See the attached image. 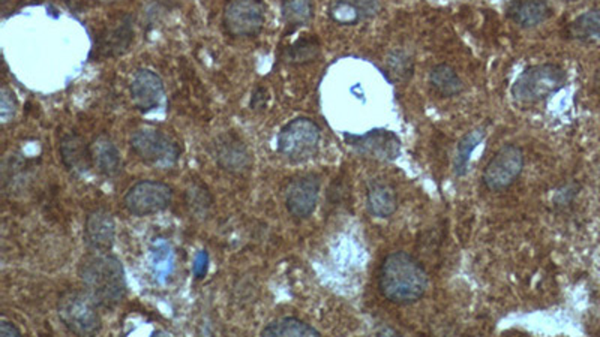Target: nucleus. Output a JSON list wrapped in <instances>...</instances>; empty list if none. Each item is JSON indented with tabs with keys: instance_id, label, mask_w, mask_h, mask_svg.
<instances>
[{
	"instance_id": "1",
	"label": "nucleus",
	"mask_w": 600,
	"mask_h": 337,
	"mask_svg": "<svg viewBox=\"0 0 600 337\" xmlns=\"http://www.w3.org/2000/svg\"><path fill=\"white\" fill-rule=\"evenodd\" d=\"M78 274L84 289L96 305L111 309L127 294V278L120 261L107 252H92L84 256Z\"/></svg>"
},
{
	"instance_id": "2",
	"label": "nucleus",
	"mask_w": 600,
	"mask_h": 337,
	"mask_svg": "<svg viewBox=\"0 0 600 337\" xmlns=\"http://www.w3.org/2000/svg\"><path fill=\"white\" fill-rule=\"evenodd\" d=\"M383 297L396 305L418 301L428 288L427 272L407 252H393L383 261L378 273Z\"/></svg>"
},
{
	"instance_id": "3",
	"label": "nucleus",
	"mask_w": 600,
	"mask_h": 337,
	"mask_svg": "<svg viewBox=\"0 0 600 337\" xmlns=\"http://www.w3.org/2000/svg\"><path fill=\"white\" fill-rule=\"evenodd\" d=\"M566 82L568 75L557 65H536L525 69L516 78L512 87V96L519 104H536L563 89Z\"/></svg>"
},
{
	"instance_id": "4",
	"label": "nucleus",
	"mask_w": 600,
	"mask_h": 337,
	"mask_svg": "<svg viewBox=\"0 0 600 337\" xmlns=\"http://www.w3.org/2000/svg\"><path fill=\"white\" fill-rule=\"evenodd\" d=\"M57 310L65 327L77 336H93L101 330L98 305L87 292H65L60 297Z\"/></svg>"
},
{
	"instance_id": "5",
	"label": "nucleus",
	"mask_w": 600,
	"mask_h": 337,
	"mask_svg": "<svg viewBox=\"0 0 600 337\" xmlns=\"http://www.w3.org/2000/svg\"><path fill=\"white\" fill-rule=\"evenodd\" d=\"M319 125L306 117L291 120L278 135V151L290 160H310L319 149Z\"/></svg>"
},
{
	"instance_id": "6",
	"label": "nucleus",
	"mask_w": 600,
	"mask_h": 337,
	"mask_svg": "<svg viewBox=\"0 0 600 337\" xmlns=\"http://www.w3.org/2000/svg\"><path fill=\"white\" fill-rule=\"evenodd\" d=\"M131 149L146 164L169 168L178 162L181 151L167 134L156 129H140L131 138Z\"/></svg>"
},
{
	"instance_id": "7",
	"label": "nucleus",
	"mask_w": 600,
	"mask_h": 337,
	"mask_svg": "<svg viewBox=\"0 0 600 337\" xmlns=\"http://www.w3.org/2000/svg\"><path fill=\"white\" fill-rule=\"evenodd\" d=\"M266 22L261 0H232L224 10V24L233 37H255Z\"/></svg>"
},
{
	"instance_id": "8",
	"label": "nucleus",
	"mask_w": 600,
	"mask_h": 337,
	"mask_svg": "<svg viewBox=\"0 0 600 337\" xmlns=\"http://www.w3.org/2000/svg\"><path fill=\"white\" fill-rule=\"evenodd\" d=\"M173 192L165 183L145 180L138 182L127 192L123 198L125 209L136 216H149L160 213L172 204Z\"/></svg>"
},
{
	"instance_id": "9",
	"label": "nucleus",
	"mask_w": 600,
	"mask_h": 337,
	"mask_svg": "<svg viewBox=\"0 0 600 337\" xmlns=\"http://www.w3.org/2000/svg\"><path fill=\"white\" fill-rule=\"evenodd\" d=\"M523 168V151L516 146L501 147L488 162L483 171V183L490 191H503L514 185Z\"/></svg>"
},
{
	"instance_id": "10",
	"label": "nucleus",
	"mask_w": 600,
	"mask_h": 337,
	"mask_svg": "<svg viewBox=\"0 0 600 337\" xmlns=\"http://www.w3.org/2000/svg\"><path fill=\"white\" fill-rule=\"evenodd\" d=\"M320 178L314 174L300 176L287 187V209L295 218H310L319 201Z\"/></svg>"
},
{
	"instance_id": "11",
	"label": "nucleus",
	"mask_w": 600,
	"mask_h": 337,
	"mask_svg": "<svg viewBox=\"0 0 600 337\" xmlns=\"http://www.w3.org/2000/svg\"><path fill=\"white\" fill-rule=\"evenodd\" d=\"M347 142L362 155L380 160H393L401 151L400 138L386 129H373L364 135H349Z\"/></svg>"
},
{
	"instance_id": "12",
	"label": "nucleus",
	"mask_w": 600,
	"mask_h": 337,
	"mask_svg": "<svg viewBox=\"0 0 600 337\" xmlns=\"http://www.w3.org/2000/svg\"><path fill=\"white\" fill-rule=\"evenodd\" d=\"M131 96L141 113H149L152 109L158 108L164 98V84L160 75L149 69L137 71L132 78Z\"/></svg>"
},
{
	"instance_id": "13",
	"label": "nucleus",
	"mask_w": 600,
	"mask_h": 337,
	"mask_svg": "<svg viewBox=\"0 0 600 337\" xmlns=\"http://www.w3.org/2000/svg\"><path fill=\"white\" fill-rule=\"evenodd\" d=\"M116 225L109 212L95 210L86 219L84 242L92 251L109 252L113 247Z\"/></svg>"
},
{
	"instance_id": "14",
	"label": "nucleus",
	"mask_w": 600,
	"mask_h": 337,
	"mask_svg": "<svg viewBox=\"0 0 600 337\" xmlns=\"http://www.w3.org/2000/svg\"><path fill=\"white\" fill-rule=\"evenodd\" d=\"M378 11V0H332L329 5V17L335 23L353 26L365 20L373 19Z\"/></svg>"
},
{
	"instance_id": "15",
	"label": "nucleus",
	"mask_w": 600,
	"mask_h": 337,
	"mask_svg": "<svg viewBox=\"0 0 600 337\" xmlns=\"http://www.w3.org/2000/svg\"><path fill=\"white\" fill-rule=\"evenodd\" d=\"M550 5L546 0H514L507 15L521 28H536L550 17Z\"/></svg>"
},
{
	"instance_id": "16",
	"label": "nucleus",
	"mask_w": 600,
	"mask_h": 337,
	"mask_svg": "<svg viewBox=\"0 0 600 337\" xmlns=\"http://www.w3.org/2000/svg\"><path fill=\"white\" fill-rule=\"evenodd\" d=\"M366 205L374 216L389 218L398 207L395 189L386 183H374L366 194Z\"/></svg>"
},
{
	"instance_id": "17",
	"label": "nucleus",
	"mask_w": 600,
	"mask_h": 337,
	"mask_svg": "<svg viewBox=\"0 0 600 337\" xmlns=\"http://www.w3.org/2000/svg\"><path fill=\"white\" fill-rule=\"evenodd\" d=\"M92 160L95 162L96 168L100 173L109 177L118 176L122 169V158L119 153L118 147L107 138H100L91 149Z\"/></svg>"
},
{
	"instance_id": "18",
	"label": "nucleus",
	"mask_w": 600,
	"mask_h": 337,
	"mask_svg": "<svg viewBox=\"0 0 600 337\" xmlns=\"http://www.w3.org/2000/svg\"><path fill=\"white\" fill-rule=\"evenodd\" d=\"M261 334L266 337H319V330H315L310 324L304 323L297 318H279L272 321L264 328Z\"/></svg>"
},
{
	"instance_id": "19",
	"label": "nucleus",
	"mask_w": 600,
	"mask_h": 337,
	"mask_svg": "<svg viewBox=\"0 0 600 337\" xmlns=\"http://www.w3.org/2000/svg\"><path fill=\"white\" fill-rule=\"evenodd\" d=\"M62 160L69 169H87L91 164V149H87L86 143L77 135H68L64 138L62 146Z\"/></svg>"
},
{
	"instance_id": "20",
	"label": "nucleus",
	"mask_w": 600,
	"mask_h": 337,
	"mask_svg": "<svg viewBox=\"0 0 600 337\" xmlns=\"http://www.w3.org/2000/svg\"><path fill=\"white\" fill-rule=\"evenodd\" d=\"M429 84L441 96H455L463 91V82L449 65H437L429 73Z\"/></svg>"
},
{
	"instance_id": "21",
	"label": "nucleus",
	"mask_w": 600,
	"mask_h": 337,
	"mask_svg": "<svg viewBox=\"0 0 600 337\" xmlns=\"http://www.w3.org/2000/svg\"><path fill=\"white\" fill-rule=\"evenodd\" d=\"M569 38L579 41H599L600 10H590L573 20L568 28Z\"/></svg>"
},
{
	"instance_id": "22",
	"label": "nucleus",
	"mask_w": 600,
	"mask_h": 337,
	"mask_svg": "<svg viewBox=\"0 0 600 337\" xmlns=\"http://www.w3.org/2000/svg\"><path fill=\"white\" fill-rule=\"evenodd\" d=\"M216 158H218L219 164L230 171H242L250 167V153L246 151L242 143L232 140V138L219 144Z\"/></svg>"
},
{
	"instance_id": "23",
	"label": "nucleus",
	"mask_w": 600,
	"mask_h": 337,
	"mask_svg": "<svg viewBox=\"0 0 600 337\" xmlns=\"http://www.w3.org/2000/svg\"><path fill=\"white\" fill-rule=\"evenodd\" d=\"M314 15L313 0H282V17L290 26H304Z\"/></svg>"
},
{
	"instance_id": "24",
	"label": "nucleus",
	"mask_w": 600,
	"mask_h": 337,
	"mask_svg": "<svg viewBox=\"0 0 600 337\" xmlns=\"http://www.w3.org/2000/svg\"><path fill=\"white\" fill-rule=\"evenodd\" d=\"M483 138H485V131L483 129H474V131L467 134L461 140L455 160V171L458 176L467 174V171H469L470 156L473 153L474 149L481 144Z\"/></svg>"
},
{
	"instance_id": "25",
	"label": "nucleus",
	"mask_w": 600,
	"mask_h": 337,
	"mask_svg": "<svg viewBox=\"0 0 600 337\" xmlns=\"http://www.w3.org/2000/svg\"><path fill=\"white\" fill-rule=\"evenodd\" d=\"M319 55V44L315 39H300L290 48L288 59L295 64L311 62Z\"/></svg>"
},
{
	"instance_id": "26",
	"label": "nucleus",
	"mask_w": 600,
	"mask_h": 337,
	"mask_svg": "<svg viewBox=\"0 0 600 337\" xmlns=\"http://www.w3.org/2000/svg\"><path fill=\"white\" fill-rule=\"evenodd\" d=\"M15 107L17 104H15L14 95L8 89H2V120L4 122H8L10 117L14 116Z\"/></svg>"
},
{
	"instance_id": "27",
	"label": "nucleus",
	"mask_w": 600,
	"mask_h": 337,
	"mask_svg": "<svg viewBox=\"0 0 600 337\" xmlns=\"http://www.w3.org/2000/svg\"><path fill=\"white\" fill-rule=\"evenodd\" d=\"M0 336H22V332H20L19 328L15 327L14 324L8 323V321H2V323H0Z\"/></svg>"
},
{
	"instance_id": "28",
	"label": "nucleus",
	"mask_w": 600,
	"mask_h": 337,
	"mask_svg": "<svg viewBox=\"0 0 600 337\" xmlns=\"http://www.w3.org/2000/svg\"><path fill=\"white\" fill-rule=\"evenodd\" d=\"M568 2H572V0H568Z\"/></svg>"
}]
</instances>
